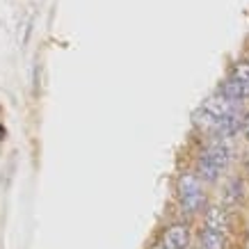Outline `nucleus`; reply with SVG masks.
<instances>
[{
  "mask_svg": "<svg viewBox=\"0 0 249 249\" xmlns=\"http://www.w3.org/2000/svg\"><path fill=\"white\" fill-rule=\"evenodd\" d=\"M219 94L229 101H242V98L249 96V85L240 83V80H233V78H229L227 83L219 87Z\"/></svg>",
  "mask_w": 249,
  "mask_h": 249,
  "instance_id": "7",
  "label": "nucleus"
},
{
  "mask_svg": "<svg viewBox=\"0 0 249 249\" xmlns=\"http://www.w3.org/2000/svg\"><path fill=\"white\" fill-rule=\"evenodd\" d=\"M219 172H222V169L213 165L211 160H206V158L196 160V178H199V181H208V183L217 181Z\"/></svg>",
  "mask_w": 249,
  "mask_h": 249,
  "instance_id": "8",
  "label": "nucleus"
},
{
  "mask_svg": "<svg viewBox=\"0 0 249 249\" xmlns=\"http://www.w3.org/2000/svg\"><path fill=\"white\" fill-rule=\"evenodd\" d=\"M195 124H196V126H204V128H215L217 119H215L211 112H206L204 107H201L199 112H195Z\"/></svg>",
  "mask_w": 249,
  "mask_h": 249,
  "instance_id": "10",
  "label": "nucleus"
},
{
  "mask_svg": "<svg viewBox=\"0 0 249 249\" xmlns=\"http://www.w3.org/2000/svg\"><path fill=\"white\" fill-rule=\"evenodd\" d=\"M178 196H181L183 211L188 213H199L206 204L201 181L196 178L195 174H181V178H178Z\"/></svg>",
  "mask_w": 249,
  "mask_h": 249,
  "instance_id": "1",
  "label": "nucleus"
},
{
  "mask_svg": "<svg viewBox=\"0 0 249 249\" xmlns=\"http://www.w3.org/2000/svg\"><path fill=\"white\" fill-rule=\"evenodd\" d=\"M153 249H165V247H162V245H158V247H153Z\"/></svg>",
  "mask_w": 249,
  "mask_h": 249,
  "instance_id": "14",
  "label": "nucleus"
},
{
  "mask_svg": "<svg viewBox=\"0 0 249 249\" xmlns=\"http://www.w3.org/2000/svg\"><path fill=\"white\" fill-rule=\"evenodd\" d=\"M245 165H247V172H249V156H247V160H245Z\"/></svg>",
  "mask_w": 249,
  "mask_h": 249,
  "instance_id": "13",
  "label": "nucleus"
},
{
  "mask_svg": "<svg viewBox=\"0 0 249 249\" xmlns=\"http://www.w3.org/2000/svg\"><path fill=\"white\" fill-rule=\"evenodd\" d=\"M204 222H206V229H211V231H217V233H224L229 229V215L224 208H219V206H211L204 215Z\"/></svg>",
  "mask_w": 249,
  "mask_h": 249,
  "instance_id": "3",
  "label": "nucleus"
},
{
  "mask_svg": "<svg viewBox=\"0 0 249 249\" xmlns=\"http://www.w3.org/2000/svg\"><path fill=\"white\" fill-rule=\"evenodd\" d=\"M201 158L211 160L215 167L224 169V167L229 165V160H231V149H229L224 142H215V144H211L204 153H201Z\"/></svg>",
  "mask_w": 249,
  "mask_h": 249,
  "instance_id": "4",
  "label": "nucleus"
},
{
  "mask_svg": "<svg viewBox=\"0 0 249 249\" xmlns=\"http://www.w3.org/2000/svg\"><path fill=\"white\" fill-rule=\"evenodd\" d=\"M201 107H204L206 112H211L215 119H222V117H227V114L233 112V101H229V98H224L222 94H217V96L206 98Z\"/></svg>",
  "mask_w": 249,
  "mask_h": 249,
  "instance_id": "5",
  "label": "nucleus"
},
{
  "mask_svg": "<svg viewBox=\"0 0 249 249\" xmlns=\"http://www.w3.org/2000/svg\"><path fill=\"white\" fill-rule=\"evenodd\" d=\"M201 247H204V249H227L224 233H217V231L206 229L204 233H201Z\"/></svg>",
  "mask_w": 249,
  "mask_h": 249,
  "instance_id": "9",
  "label": "nucleus"
},
{
  "mask_svg": "<svg viewBox=\"0 0 249 249\" xmlns=\"http://www.w3.org/2000/svg\"><path fill=\"white\" fill-rule=\"evenodd\" d=\"M190 242V229L185 224H172L162 233V247L165 249H185Z\"/></svg>",
  "mask_w": 249,
  "mask_h": 249,
  "instance_id": "2",
  "label": "nucleus"
},
{
  "mask_svg": "<svg viewBox=\"0 0 249 249\" xmlns=\"http://www.w3.org/2000/svg\"><path fill=\"white\" fill-rule=\"evenodd\" d=\"M247 64H249V62H247Z\"/></svg>",
  "mask_w": 249,
  "mask_h": 249,
  "instance_id": "15",
  "label": "nucleus"
},
{
  "mask_svg": "<svg viewBox=\"0 0 249 249\" xmlns=\"http://www.w3.org/2000/svg\"><path fill=\"white\" fill-rule=\"evenodd\" d=\"M231 78L233 80H240V83L249 85V64L245 62V64H235L233 69H231Z\"/></svg>",
  "mask_w": 249,
  "mask_h": 249,
  "instance_id": "11",
  "label": "nucleus"
},
{
  "mask_svg": "<svg viewBox=\"0 0 249 249\" xmlns=\"http://www.w3.org/2000/svg\"><path fill=\"white\" fill-rule=\"evenodd\" d=\"M245 126V117H242L240 112H231L227 114V117H222V119H217V124H215V130H217L222 137H231L235 135L238 130Z\"/></svg>",
  "mask_w": 249,
  "mask_h": 249,
  "instance_id": "6",
  "label": "nucleus"
},
{
  "mask_svg": "<svg viewBox=\"0 0 249 249\" xmlns=\"http://www.w3.org/2000/svg\"><path fill=\"white\" fill-rule=\"evenodd\" d=\"M242 130H245V135L249 137V117H245V126H242Z\"/></svg>",
  "mask_w": 249,
  "mask_h": 249,
  "instance_id": "12",
  "label": "nucleus"
}]
</instances>
